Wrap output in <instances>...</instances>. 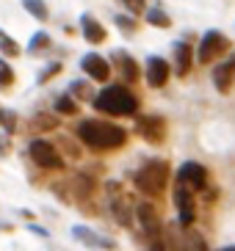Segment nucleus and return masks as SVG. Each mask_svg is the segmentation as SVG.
I'll return each instance as SVG.
<instances>
[{
	"label": "nucleus",
	"instance_id": "nucleus-1",
	"mask_svg": "<svg viewBox=\"0 0 235 251\" xmlns=\"http://www.w3.org/2000/svg\"><path fill=\"white\" fill-rule=\"evenodd\" d=\"M78 138H81L86 147L105 152V149H119L122 147V144L127 141V133L119 125H108V122L91 119V122H83V125L78 127Z\"/></svg>",
	"mask_w": 235,
	"mask_h": 251
},
{
	"label": "nucleus",
	"instance_id": "nucleus-2",
	"mask_svg": "<svg viewBox=\"0 0 235 251\" xmlns=\"http://www.w3.org/2000/svg\"><path fill=\"white\" fill-rule=\"evenodd\" d=\"M94 108L108 116H130L139 108V97L125 86H108L94 97Z\"/></svg>",
	"mask_w": 235,
	"mask_h": 251
},
{
	"label": "nucleus",
	"instance_id": "nucleus-3",
	"mask_svg": "<svg viewBox=\"0 0 235 251\" xmlns=\"http://www.w3.org/2000/svg\"><path fill=\"white\" fill-rule=\"evenodd\" d=\"M136 188H139L144 196H158L163 193L166 182H169V163L166 160H147L136 171Z\"/></svg>",
	"mask_w": 235,
	"mask_h": 251
},
{
	"label": "nucleus",
	"instance_id": "nucleus-4",
	"mask_svg": "<svg viewBox=\"0 0 235 251\" xmlns=\"http://www.w3.org/2000/svg\"><path fill=\"white\" fill-rule=\"evenodd\" d=\"M136 218H139V224H141V229H144L147 240H149V243H155V240L161 237V232H163L158 207H155L152 201H139V204H136Z\"/></svg>",
	"mask_w": 235,
	"mask_h": 251
},
{
	"label": "nucleus",
	"instance_id": "nucleus-5",
	"mask_svg": "<svg viewBox=\"0 0 235 251\" xmlns=\"http://www.w3.org/2000/svg\"><path fill=\"white\" fill-rule=\"evenodd\" d=\"M30 160L36 163V166H42V169H64V157L53 149V144H47L44 138H36L30 141Z\"/></svg>",
	"mask_w": 235,
	"mask_h": 251
},
{
	"label": "nucleus",
	"instance_id": "nucleus-6",
	"mask_svg": "<svg viewBox=\"0 0 235 251\" xmlns=\"http://www.w3.org/2000/svg\"><path fill=\"white\" fill-rule=\"evenodd\" d=\"M227 47H230L227 36H221L219 30H207L205 36H202V42H199V50H197L199 64H210V61L219 58Z\"/></svg>",
	"mask_w": 235,
	"mask_h": 251
},
{
	"label": "nucleus",
	"instance_id": "nucleus-7",
	"mask_svg": "<svg viewBox=\"0 0 235 251\" xmlns=\"http://www.w3.org/2000/svg\"><path fill=\"white\" fill-rule=\"evenodd\" d=\"M136 133L141 135L144 141L149 144H161L166 138V122L155 113H147V116H139L136 119Z\"/></svg>",
	"mask_w": 235,
	"mask_h": 251
},
{
	"label": "nucleus",
	"instance_id": "nucleus-8",
	"mask_svg": "<svg viewBox=\"0 0 235 251\" xmlns=\"http://www.w3.org/2000/svg\"><path fill=\"white\" fill-rule=\"evenodd\" d=\"M177 182L180 185H185L188 191H202L207 185V171H205V166H199V163H194V160H188V163H183L180 166V171H177Z\"/></svg>",
	"mask_w": 235,
	"mask_h": 251
},
{
	"label": "nucleus",
	"instance_id": "nucleus-9",
	"mask_svg": "<svg viewBox=\"0 0 235 251\" xmlns=\"http://www.w3.org/2000/svg\"><path fill=\"white\" fill-rule=\"evenodd\" d=\"M108 191H111V196H114V201H111V213H114V218H117L122 226H130L133 213H136V204H133L127 196H122V188H119L117 182H111Z\"/></svg>",
	"mask_w": 235,
	"mask_h": 251
},
{
	"label": "nucleus",
	"instance_id": "nucleus-10",
	"mask_svg": "<svg viewBox=\"0 0 235 251\" xmlns=\"http://www.w3.org/2000/svg\"><path fill=\"white\" fill-rule=\"evenodd\" d=\"M175 204H177V213H180V224H183V226H191L194 218H197V213H194V191H188L185 185L177 182Z\"/></svg>",
	"mask_w": 235,
	"mask_h": 251
},
{
	"label": "nucleus",
	"instance_id": "nucleus-11",
	"mask_svg": "<svg viewBox=\"0 0 235 251\" xmlns=\"http://www.w3.org/2000/svg\"><path fill=\"white\" fill-rule=\"evenodd\" d=\"M81 69L91 77V80H100L105 83L111 77V64L103 58V55H97V52H88V55H83L81 61Z\"/></svg>",
	"mask_w": 235,
	"mask_h": 251
},
{
	"label": "nucleus",
	"instance_id": "nucleus-12",
	"mask_svg": "<svg viewBox=\"0 0 235 251\" xmlns=\"http://www.w3.org/2000/svg\"><path fill=\"white\" fill-rule=\"evenodd\" d=\"M144 77H147L149 89H161L163 83L169 80V64H166L163 58H158V55H152V58L147 61V72H144Z\"/></svg>",
	"mask_w": 235,
	"mask_h": 251
},
{
	"label": "nucleus",
	"instance_id": "nucleus-13",
	"mask_svg": "<svg viewBox=\"0 0 235 251\" xmlns=\"http://www.w3.org/2000/svg\"><path fill=\"white\" fill-rule=\"evenodd\" d=\"M233 77H235V55L213 69V86L221 91V94H227L230 86H233Z\"/></svg>",
	"mask_w": 235,
	"mask_h": 251
},
{
	"label": "nucleus",
	"instance_id": "nucleus-14",
	"mask_svg": "<svg viewBox=\"0 0 235 251\" xmlns=\"http://www.w3.org/2000/svg\"><path fill=\"white\" fill-rule=\"evenodd\" d=\"M81 28H83V39H86L88 45H103L105 36H108V33H105V28L97 23L91 14H83L81 17Z\"/></svg>",
	"mask_w": 235,
	"mask_h": 251
},
{
	"label": "nucleus",
	"instance_id": "nucleus-15",
	"mask_svg": "<svg viewBox=\"0 0 235 251\" xmlns=\"http://www.w3.org/2000/svg\"><path fill=\"white\" fill-rule=\"evenodd\" d=\"M72 237L78 240V243H83V246H94V249H114V240L97 235V232H91V229H86V226H75L72 229Z\"/></svg>",
	"mask_w": 235,
	"mask_h": 251
},
{
	"label": "nucleus",
	"instance_id": "nucleus-16",
	"mask_svg": "<svg viewBox=\"0 0 235 251\" xmlns=\"http://www.w3.org/2000/svg\"><path fill=\"white\" fill-rule=\"evenodd\" d=\"M175 69L180 77H185V75L191 72V47L185 45V42H180L175 47Z\"/></svg>",
	"mask_w": 235,
	"mask_h": 251
},
{
	"label": "nucleus",
	"instance_id": "nucleus-17",
	"mask_svg": "<svg viewBox=\"0 0 235 251\" xmlns=\"http://www.w3.org/2000/svg\"><path fill=\"white\" fill-rule=\"evenodd\" d=\"M114 64L119 67V72L125 75V80H139V64H136V58H130V55H125V52H117L114 55Z\"/></svg>",
	"mask_w": 235,
	"mask_h": 251
},
{
	"label": "nucleus",
	"instance_id": "nucleus-18",
	"mask_svg": "<svg viewBox=\"0 0 235 251\" xmlns=\"http://www.w3.org/2000/svg\"><path fill=\"white\" fill-rule=\"evenodd\" d=\"M66 185H69V193H72V199H78V201H83L88 193L94 191V182H88L86 177H75L72 182H66Z\"/></svg>",
	"mask_w": 235,
	"mask_h": 251
},
{
	"label": "nucleus",
	"instance_id": "nucleus-19",
	"mask_svg": "<svg viewBox=\"0 0 235 251\" xmlns=\"http://www.w3.org/2000/svg\"><path fill=\"white\" fill-rule=\"evenodd\" d=\"M147 23L155 25V28H169V25H172V17L166 14L161 6H152V8H147Z\"/></svg>",
	"mask_w": 235,
	"mask_h": 251
},
{
	"label": "nucleus",
	"instance_id": "nucleus-20",
	"mask_svg": "<svg viewBox=\"0 0 235 251\" xmlns=\"http://www.w3.org/2000/svg\"><path fill=\"white\" fill-rule=\"evenodd\" d=\"M22 6H25V11H28L30 17H36L39 23H44V20L50 17V11H47V3H44V0H22Z\"/></svg>",
	"mask_w": 235,
	"mask_h": 251
},
{
	"label": "nucleus",
	"instance_id": "nucleus-21",
	"mask_svg": "<svg viewBox=\"0 0 235 251\" xmlns=\"http://www.w3.org/2000/svg\"><path fill=\"white\" fill-rule=\"evenodd\" d=\"M0 50L6 52L8 58H17V55L22 52V47L17 45V42H14L11 36H8V33H3V30H0Z\"/></svg>",
	"mask_w": 235,
	"mask_h": 251
},
{
	"label": "nucleus",
	"instance_id": "nucleus-22",
	"mask_svg": "<svg viewBox=\"0 0 235 251\" xmlns=\"http://www.w3.org/2000/svg\"><path fill=\"white\" fill-rule=\"evenodd\" d=\"M56 111L64 113V116H75V113H78V102H75L69 94H64V97L56 100Z\"/></svg>",
	"mask_w": 235,
	"mask_h": 251
},
{
	"label": "nucleus",
	"instance_id": "nucleus-23",
	"mask_svg": "<svg viewBox=\"0 0 235 251\" xmlns=\"http://www.w3.org/2000/svg\"><path fill=\"white\" fill-rule=\"evenodd\" d=\"M47 47H50V36H47L44 30L33 33V36H30V42H28V52H42V50H47Z\"/></svg>",
	"mask_w": 235,
	"mask_h": 251
},
{
	"label": "nucleus",
	"instance_id": "nucleus-24",
	"mask_svg": "<svg viewBox=\"0 0 235 251\" xmlns=\"http://www.w3.org/2000/svg\"><path fill=\"white\" fill-rule=\"evenodd\" d=\"M69 94H75L78 100H91L94 91H91V86H88L86 80H72L69 83Z\"/></svg>",
	"mask_w": 235,
	"mask_h": 251
},
{
	"label": "nucleus",
	"instance_id": "nucleus-25",
	"mask_svg": "<svg viewBox=\"0 0 235 251\" xmlns=\"http://www.w3.org/2000/svg\"><path fill=\"white\" fill-rule=\"evenodd\" d=\"M185 246H188V249H207L205 237L199 235L197 229H188V232H185Z\"/></svg>",
	"mask_w": 235,
	"mask_h": 251
},
{
	"label": "nucleus",
	"instance_id": "nucleus-26",
	"mask_svg": "<svg viewBox=\"0 0 235 251\" xmlns=\"http://www.w3.org/2000/svg\"><path fill=\"white\" fill-rule=\"evenodd\" d=\"M14 83V69L8 67V61L0 58V86H11Z\"/></svg>",
	"mask_w": 235,
	"mask_h": 251
},
{
	"label": "nucleus",
	"instance_id": "nucleus-27",
	"mask_svg": "<svg viewBox=\"0 0 235 251\" xmlns=\"http://www.w3.org/2000/svg\"><path fill=\"white\" fill-rule=\"evenodd\" d=\"M61 69H64V67H61V61H53L50 67H47V69H44L42 75H39V83H47V80H50V77H56V75H59Z\"/></svg>",
	"mask_w": 235,
	"mask_h": 251
},
{
	"label": "nucleus",
	"instance_id": "nucleus-28",
	"mask_svg": "<svg viewBox=\"0 0 235 251\" xmlns=\"http://www.w3.org/2000/svg\"><path fill=\"white\" fill-rule=\"evenodd\" d=\"M122 6H125L127 11H133V14H139V11H144L147 0H122Z\"/></svg>",
	"mask_w": 235,
	"mask_h": 251
},
{
	"label": "nucleus",
	"instance_id": "nucleus-29",
	"mask_svg": "<svg viewBox=\"0 0 235 251\" xmlns=\"http://www.w3.org/2000/svg\"><path fill=\"white\" fill-rule=\"evenodd\" d=\"M56 125H59V119H39V122H36L39 130H53Z\"/></svg>",
	"mask_w": 235,
	"mask_h": 251
},
{
	"label": "nucleus",
	"instance_id": "nucleus-30",
	"mask_svg": "<svg viewBox=\"0 0 235 251\" xmlns=\"http://www.w3.org/2000/svg\"><path fill=\"white\" fill-rule=\"evenodd\" d=\"M117 23L122 25L125 30H133V28H136V20H130V17H117Z\"/></svg>",
	"mask_w": 235,
	"mask_h": 251
},
{
	"label": "nucleus",
	"instance_id": "nucleus-31",
	"mask_svg": "<svg viewBox=\"0 0 235 251\" xmlns=\"http://www.w3.org/2000/svg\"><path fill=\"white\" fill-rule=\"evenodd\" d=\"M3 152H8V138H3V135H0V155H3Z\"/></svg>",
	"mask_w": 235,
	"mask_h": 251
},
{
	"label": "nucleus",
	"instance_id": "nucleus-32",
	"mask_svg": "<svg viewBox=\"0 0 235 251\" xmlns=\"http://www.w3.org/2000/svg\"><path fill=\"white\" fill-rule=\"evenodd\" d=\"M3 119H6V111H3V108H0V125H3Z\"/></svg>",
	"mask_w": 235,
	"mask_h": 251
}]
</instances>
